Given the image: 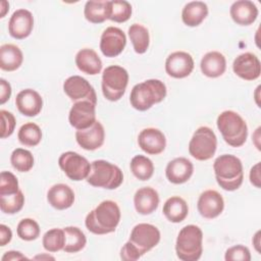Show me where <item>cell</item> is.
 Here are the masks:
<instances>
[{
    "label": "cell",
    "mask_w": 261,
    "mask_h": 261,
    "mask_svg": "<svg viewBox=\"0 0 261 261\" xmlns=\"http://www.w3.org/2000/svg\"><path fill=\"white\" fill-rule=\"evenodd\" d=\"M120 209L117 203L111 200H105L87 214L85 224L92 233L106 234L116 229L120 221Z\"/></svg>",
    "instance_id": "1"
},
{
    "label": "cell",
    "mask_w": 261,
    "mask_h": 261,
    "mask_svg": "<svg viewBox=\"0 0 261 261\" xmlns=\"http://www.w3.org/2000/svg\"><path fill=\"white\" fill-rule=\"evenodd\" d=\"M213 169L217 184L225 191L238 190L244 180L243 163L240 158L231 154L218 156L214 163Z\"/></svg>",
    "instance_id": "2"
},
{
    "label": "cell",
    "mask_w": 261,
    "mask_h": 261,
    "mask_svg": "<svg viewBox=\"0 0 261 261\" xmlns=\"http://www.w3.org/2000/svg\"><path fill=\"white\" fill-rule=\"evenodd\" d=\"M166 86L163 82L151 79L133 87L129 95V102L135 109L139 111H146L154 104L163 101L166 97Z\"/></svg>",
    "instance_id": "3"
},
{
    "label": "cell",
    "mask_w": 261,
    "mask_h": 261,
    "mask_svg": "<svg viewBox=\"0 0 261 261\" xmlns=\"http://www.w3.org/2000/svg\"><path fill=\"white\" fill-rule=\"evenodd\" d=\"M175 252L179 260L197 261L203 253V231L195 225L184 226L176 238Z\"/></svg>",
    "instance_id": "4"
},
{
    "label": "cell",
    "mask_w": 261,
    "mask_h": 261,
    "mask_svg": "<svg viewBox=\"0 0 261 261\" xmlns=\"http://www.w3.org/2000/svg\"><path fill=\"white\" fill-rule=\"evenodd\" d=\"M216 123L223 140L229 146L238 148L246 143L248 126L239 113L232 110H225L218 115Z\"/></svg>",
    "instance_id": "5"
},
{
    "label": "cell",
    "mask_w": 261,
    "mask_h": 261,
    "mask_svg": "<svg viewBox=\"0 0 261 261\" xmlns=\"http://www.w3.org/2000/svg\"><path fill=\"white\" fill-rule=\"evenodd\" d=\"M86 179L93 187L114 190L122 184L123 173L117 165L100 159L91 163V170Z\"/></svg>",
    "instance_id": "6"
},
{
    "label": "cell",
    "mask_w": 261,
    "mask_h": 261,
    "mask_svg": "<svg viewBox=\"0 0 261 261\" xmlns=\"http://www.w3.org/2000/svg\"><path fill=\"white\" fill-rule=\"evenodd\" d=\"M128 84V73L119 65H110L102 73V93L112 102L118 101L125 93Z\"/></svg>",
    "instance_id": "7"
},
{
    "label": "cell",
    "mask_w": 261,
    "mask_h": 261,
    "mask_svg": "<svg viewBox=\"0 0 261 261\" xmlns=\"http://www.w3.org/2000/svg\"><path fill=\"white\" fill-rule=\"evenodd\" d=\"M217 148V138L208 126H200L194 133L189 143V153L199 161L211 159Z\"/></svg>",
    "instance_id": "8"
},
{
    "label": "cell",
    "mask_w": 261,
    "mask_h": 261,
    "mask_svg": "<svg viewBox=\"0 0 261 261\" xmlns=\"http://www.w3.org/2000/svg\"><path fill=\"white\" fill-rule=\"evenodd\" d=\"M58 165L66 176L74 181L86 179L91 170L88 159L73 151L62 153L58 158Z\"/></svg>",
    "instance_id": "9"
},
{
    "label": "cell",
    "mask_w": 261,
    "mask_h": 261,
    "mask_svg": "<svg viewBox=\"0 0 261 261\" xmlns=\"http://www.w3.org/2000/svg\"><path fill=\"white\" fill-rule=\"evenodd\" d=\"M159 229L150 223H139L134 226L129 236V242L143 256L160 242Z\"/></svg>",
    "instance_id": "10"
},
{
    "label": "cell",
    "mask_w": 261,
    "mask_h": 261,
    "mask_svg": "<svg viewBox=\"0 0 261 261\" xmlns=\"http://www.w3.org/2000/svg\"><path fill=\"white\" fill-rule=\"evenodd\" d=\"M63 91L73 101H90L97 104V95L93 86L80 75H71L63 83Z\"/></svg>",
    "instance_id": "11"
},
{
    "label": "cell",
    "mask_w": 261,
    "mask_h": 261,
    "mask_svg": "<svg viewBox=\"0 0 261 261\" xmlns=\"http://www.w3.org/2000/svg\"><path fill=\"white\" fill-rule=\"evenodd\" d=\"M68 120L70 125L76 130L90 127L97 120L96 104L90 101L74 102L69 110Z\"/></svg>",
    "instance_id": "12"
},
{
    "label": "cell",
    "mask_w": 261,
    "mask_h": 261,
    "mask_svg": "<svg viewBox=\"0 0 261 261\" xmlns=\"http://www.w3.org/2000/svg\"><path fill=\"white\" fill-rule=\"evenodd\" d=\"M126 45V37L122 30L116 27H108L101 35L100 50L106 57L119 55Z\"/></svg>",
    "instance_id": "13"
},
{
    "label": "cell",
    "mask_w": 261,
    "mask_h": 261,
    "mask_svg": "<svg viewBox=\"0 0 261 261\" xmlns=\"http://www.w3.org/2000/svg\"><path fill=\"white\" fill-rule=\"evenodd\" d=\"M194 59L191 54L185 51H176L168 55L165 60L167 74L174 79H184L192 73Z\"/></svg>",
    "instance_id": "14"
},
{
    "label": "cell",
    "mask_w": 261,
    "mask_h": 261,
    "mask_svg": "<svg viewBox=\"0 0 261 261\" xmlns=\"http://www.w3.org/2000/svg\"><path fill=\"white\" fill-rule=\"evenodd\" d=\"M34 29V16L24 8L15 10L8 21L9 35L17 40L28 38Z\"/></svg>",
    "instance_id": "15"
},
{
    "label": "cell",
    "mask_w": 261,
    "mask_h": 261,
    "mask_svg": "<svg viewBox=\"0 0 261 261\" xmlns=\"http://www.w3.org/2000/svg\"><path fill=\"white\" fill-rule=\"evenodd\" d=\"M233 72L245 81H254L260 76L261 63L259 58L250 52L236 57L232 63Z\"/></svg>",
    "instance_id": "16"
},
{
    "label": "cell",
    "mask_w": 261,
    "mask_h": 261,
    "mask_svg": "<svg viewBox=\"0 0 261 261\" xmlns=\"http://www.w3.org/2000/svg\"><path fill=\"white\" fill-rule=\"evenodd\" d=\"M197 208L202 217L213 219L222 213L224 209V200L217 191L207 190L200 195Z\"/></svg>",
    "instance_id": "17"
},
{
    "label": "cell",
    "mask_w": 261,
    "mask_h": 261,
    "mask_svg": "<svg viewBox=\"0 0 261 261\" xmlns=\"http://www.w3.org/2000/svg\"><path fill=\"white\" fill-rule=\"evenodd\" d=\"M140 148L150 155L162 153L166 147V138L164 134L155 127H148L141 130L138 137Z\"/></svg>",
    "instance_id": "18"
},
{
    "label": "cell",
    "mask_w": 261,
    "mask_h": 261,
    "mask_svg": "<svg viewBox=\"0 0 261 261\" xmlns=\"http://www.w3.org/2000/svg\"><path fill=\"white\" fill-rule=\"evenodd\" d=\"M75 140L85 150L93 151L99 149L105 140V130L102 123L96 120L90 127L86 129H77L75 132Z\"/></svg>",
    "instance_id": "19"
},
{
    "label": "cell",
    "mask_w": 261,
    "mask_h": 261,
    "mask_svg": "<svg viewBox=\"0 0 261 261\" xmlns=\"http://www.w3.org/2000/svg\"><path fill=\"white\" fill-rule=\"evenodd\" d=\"M15 105L21 114L33 117L41 112L43 99L36 90L24 89L16 95Z\"/></svg>",
    "instance_id": "20"
},
{
    "label": "cell",
    "mask_w": 261,
    "mask_h": 261,
    "mask_svg": "<svg viewBox=\"0 0 261 261\" xmlns=\"http://www.w3.org/2000/svg\"><path fill=\"white\" fill-rule=\"evenodd\" d=\"M194 172L193 163L185 157H177L169 161L165 168L166 178L175 185L188 181Z\"/></svg>",
    "instance_id": "21"
},
{
    "label": "cell",
    "mask_w": 261,
    "mask_h": 261,
    "mask_svg": "<svg viewBox=\"0 0 261 261\" xmlns=\"http://www.w3.org/2000/svg\"><path fill=\"white\" fill-rule=\"evenodd\" d=\"M232 20L240 25H250L258 17V8L250 0H239L231 4L229 9Z\"/></svg>",
    "instance_id": "22"
},
{
    "label": "cell",
    "mask_w": 261,
    "mask_h": 261,
    "mask_svg": "<svg viewBox=\"0 0 261 261\" xmlns=\"http://www.w3.org/2000/svg\"><path fill=\"white\" fill-rule=\"evenodd\" d=\"M159 200V195L155 189L144 187L136 192L134 196V205L138 213L149 215L157 209Z\"/></svg>",
    "instance_id": "23"
},
{
    "label": "cell",
    "mask_w": 261,
    "mask_h": 261,
    "mask_svg": "<svg viewBox=\"0 0 261 261\" xmlns=\"http://www.w3.org/2000/svg\"><path fill=\"white\" fill-rule=\"evenodd\" d=\"M48 203L57 210H64L72 206L74 202V193L72 189L65 184H56L52 186L47 193Z\"/></svg>",
    "instance_id": "24"
},
{
    "label": "cell",
    "mask_w": 261,
    "mask_h": 261,
    "mask_svg": "<svg viewBox=\"0 0 261 261\" xmlns=\"http://www.w3.org/2000/svg\"><path fill=\"white\" fill-rule=\"evenodd\" d=\"M77 68L90 75H96L102 70V60L98 56L97 52L90 48L80 50L74 58Z\"/></svg>",
    "instance_id": "25"
},
{
    "label": "cell",
    "mask_w": 261,
    "mask_h": 261,
    "mask_svg": "<svg viewBox=\"0 0 261 261\" xmlns=\"http://www.w3.org/2000/svg\"><path fill=\"white\" fill-rule=\"evenodd\" d=\"M201 71L208 77H218L222 75L226 69V59L223 54L218 51L206 53L200 63Z\"/></svg>",
    "instance_id": "26"
},
{
    "label": "cell",
    "mask_w": 261,
    "mask_h": 261,
    "mask_svg": "<svg viewBox=\"0 0 261 261\" xmlns=\"http://www.w3.org/2000/svg\"><path fill=\"white\" fill-rule=\"evenodd\" d=\"M208 15V6L203 1L187 3L181 11L182 22L188 27H198Z\"/></svg>",
    "instance_id": "27"
},
{
    "label": "cell",
    "mask_w": 261,
    "mask_h": 261,
    "mask_svg": "<svg viewBox=\"0 0 261 261\" xmlns=\"http://www.w3.org/2000/svg\"><path fill=\"white\" fill-rule=\"evenodd\" d=\"M23 54L19 47L13 44H3L0 47V68L5 71H14L20 67Z\"/></svg>",
    "instance_id": "28"
},
{
    "label": "cell",
    "mask_w": 261,
    "mask_h": 261,
    "mask_svg": "<svg viewBox=\"0 0 261 261\" xmlns=\"http://www.w3.org/2000/svg\"><path fill=\"white\" fill-rule=\"evenodd\" d=\"M162 211L167 220L173 223H179L188 216L189 207L182 198L172 196L165 201Z\"/></svg>",
    "instance_id": "29"
},
{
    "label": "cell",
    "mask_w": 261,
    "mask_h": 261,
    "mask_svg": "<svg viewBox=\"0 0 261 261\" xmlns=\"http://www.w3.org/2000/svg\"><path fill=\"white\" fill-rule=\"evenodd\" d=\"M85 18L92 23H102L106 19H109L110 7L109 1H87L84 8Z\"/></svg>",
    "instance_id": "30"
},
{
    "label": "cell",
    "mask_w": 261,
    "mask_h": 261,
    "mask_svg": "<svg viewBox=\"0 0 261 261\" xmlns=\"http://www.w3.org/2000/svg\"><path fill=\"white\" fill-rule=\"evenodd\" d=\"M128 37L132 41L136 53L143 54L148 50L150 44V36L147 28L141 23H133L128 28Z\"/></svg>",
    "instance_id": "31"
},
{
    "label": "cell",
    "mask_w": 261,
    "mask_h": 261,
    "mask_svg": "<svg viewBox=\"0 0 261 261\" xmlns=\"http://www.w3.org/2000/svg\"><path fill=\"white\" fill-rule=\"evenodd\" d=\"M63 230L65 233V245L63 251L65 253H77L85 248L87 238L79 227L66 226Z\"/></svg>",
    "instance_id": "32"
},
{
    "label": "cell",
    "mask_w": 261,
    "mask_h": 261,
    "mask_svg": "<svg viewBox=\"0 0 261 261\" xmlns=\"http://www.w3.org/2000/svg\"><path fill=\"white\" fill-rule=\"evenodd\" d=\"M129 166L133 174L140 180H148L154 173L152 160L144 155H136L133 157Z\"/></svg>",
    "instance_id": "33"
},
{
    "label": "cell",
    "mask_w": 261,
    "mask_h": 261,
    "mask_svg": "<svg viewBox=\"0 0 261 261\" xmlns=\"http://www.w3.org/2000/svg\"><path fill=\"white\" fill-rule=\"evenodd\" d=\"M17 138L20 144L27 147H35L42 140V130L40 126L34 122H28L20 126Z\"/></svg>",
    "instance_id": "34"
},
{
    "label": "cell",
    "mask_w": 261,
    "mask_h": 261,
    "mask_svg": "<svg viewBox=\"0 0 261 261\" xmlns=\"http://www.w3.org/2000/svg\"><path fill=\"white\" fill-rule=\"evenodd\" d=\"M43 247L50 253L63 250L65 245V233L61 228H52L46 231L42 239Z\"/></svg>",
    "instance_id": "35"
},
{
    "label": "cell",
    "mask_w": 261,
    "mask_h": 261,
    "mask_svg": "<svg viewBox=\"0 0 261 261\" xmlns=\"http://www.w3.org/2000/svg\"><path fill=\"white\" fill-rule=\"evenodd\" d=\"M10 163L17 171L28 172L34 166V156L29 150L16 148L11 153Z\"/></svg>",
    "instance_id": "36"
},
{
    "label": "cell",
    "mask_w": 261,
    "mask_h": 261,
    "mask_svg": "<svg viewBox=\"0 0 261 261\" xmlns=\"http://www.w3.org/2000/svg\"><path fill=\"white\" fill-rule=\"evenodd\" d=\"M109 19L114 22H124L132 15V5L125 0H111L109 1Z\"/></svg>",
    "instance_id": "37"
},
{
    "label": "cell",
    "mask_w": 261,
    "mask_h": 261,
    "mask_svg": "<svg viewBox=\"0 0 261 261\" xmlns=\"http://www.w3.org/2000/svg\"><path fill=\"white\" fill-rule=\"evenodd\" d=\"M24 204V196L19 190L17 193L7 196H0V208L5 214H15L19 212Z\"/></svg>",
    "instance_id": "38"
},
{
    "label": "cell",
    "mask_w": 261,
    "mask_h": 261,
    "mask_svg": "<svg viewBox=\"0 0 261 261\" xmlns=\"http://www.w3.org/2000/svg\"><path fill=\"white\" fill-rule=\"evenodd\" d=\"M16 232L19 239L23 241H34L40 236V226L35 219L23 218L18 222Z\"/></svg>",
    "instance_id": "39"
},
{
    "label": "cell",
    "mask_w": 261,
    "mask_h": 261,
    "mask_svg": "<svg viewBox=\"0 0 261 261\" xmlns=\"http://www.w3.org/2000/svg\"><path fill=\"white\" fill-rule=\"evenodd\" d=\"M18 191L17 177L10 171H2L0 174V196L12 195Z\"/></svg>",
    "instance_id": "40"
},
{
    "label": "cell",
    "mask_w": 261,
    "mask_h": 261,
    "mask_svg": "<svg viewBox=\"0 0 261 261\" xmlns=\"http://www.w3.org/2000/svg\"><path fill=\"white\" fill-rule=\"evenodd\" d=\"M224 259L226 261H250L251 253L247 247L243 245H236L226 250Z\"/></svg>",
    "instance_id": "41"
},
{
    "label": "cell",
    "mask_w": 261,
    "mask_h": 261,
    "mask_svg": "<svg viewBox=\"0 0 261 261\" xmlns=\"http://www.w3.org/2000/svg\"><path fill=\"white\" fill-rule=\"evenodd\" d=\"M1 116V139H6L10 137L15 128L16 120L14 115L7 110H0Z\"/></svg>",
    "instance_id": "42"
},
{
    "label": "cell",
    "mask_w": 261,
    "mask_h": 261,
    "mask_svg": "<svg viewBox=\"0 0 261 261\" xmlns=\"http://www.w3.org/2000/svg\"><path fill=\"white\" fill-rule=\"evenodd\" d=\"M142 255L140 254V252L129 241H127L120 250V258L124 261H135L140 259Z\"/></svg>",
    "instance_id": "43"
},
{
    "label": "cell",
    "mask_w": 261,
    "mask_h": 261,
    "mask_svg": "<svg viewBox=\"0 0 261 261\" xmlns=\"http://www.w3.org/2000/svg\"><path fill=\"white\" fill-rule=\"evenodd\" d=\"M11 86L10 84L4 80V79H0V104H4L5 102H7L11 96Z\"/></svg>",
    "instance_id": "44"
},
{
    "label": "cell",
    "mask_w": 261,
    "mask_h": 261,
    "mask_svg": "<svg viewBox=\"0 0 261 261\" xmlns=\"http://www.w3.org/2000/svg\"><path fill=\"white\" fill-rule=\"evenodd\" d=\"M250 181L253 186L260 189L261 179H260V162H257L250 170Z\"/></svg>",
    "instance_id": "45"
},
{
    "label": "cell",
    "mask_w": 261,
    "mask_h": 261,
    "mask_svg": "<svg viewBox=\"0 0 261 261\" xmlns=\"http://www.w3.org/2000/svg\"><path fill=\"white\" fill-rule=\"evenodd\" d=\"M11 239H12L11 229L5 224H1L0 225V246L4 247L11 241Z\"/></svg>",
    "instance_id": "46"
},
{
    "label": "cell",
    "mask_w": 261,
    "mask_h": 261,
    "mask_svg": "<svg viewBox=\"0 0 261 261\" xmlns=\"http://www.w3.org/2000/svg\"><path fill=\"white\" fill-rule=\"evenodd\" d=\"M23 259H29V258L18 251H8L1 258L2 261H18Z\"/></svg>",
    "instance_id": "47"
},
{
    "label": "cell",
    "mask_w": 261,
    "mask_h": 261,
    "mask_svg": "<svg viewBox=\"0 0 261 261\" xmlns=\"http://www.w3.org/2000/svg\"><path fill=\"white\" fill-rule=\"evenodd\" d=\"M252 242H253V245H254L256 251H257L258 253H260V230H258V231L255 233V236L253 237Z\"/></svg>",
    "instance_id": "48"
},
{
    "label": "cell",
    "mask_w": 261,
    "mask_h": 261,
    "mask_svg": "<svg viewBox=\"0 0 261 261\" xmlns=\"http://www.w3.org/2000/svg\"><path fill=\"white\" fill-rule=\"evenodd\" d=\"M0 10H1V13H0V17L3 18L6 14V12L9 10V3L7 1H1L0 3Z\"/></svg>",
    "instance_id": "49"
},
{
    "label": "cell",
    "mask_w": 261,
    "mask_h": 261,
    "mask_svg": "<svg viewBox=\"0 0 261 261\" xmlns=\"http://www.w3.org/2000/svg\"><path fill=\"white\" fill-rule=\"evenodd\" d=\"M35 260H55V258L49 254H41L34 257Z\"/></svg>",
    "instance_id": "50"
},
{
    "label": "cell",
    "mask_w": 261,
    "mask_h": 261,
    "mask_svg": "<svg viewBox=\"0 0 261 261\" xmlns=\"http://www.w3.org/2000/svg\"><path fill=\"white\" fill-rule=\"evenodd\" d=\"M259 90H260V86H258V87H257V89H256V98H255V99H256V103H257V105L260 107V103H259V101H258V99H259V98H258Z\"/></svg>",
    "instance_id": "51"
}]
</instances>
